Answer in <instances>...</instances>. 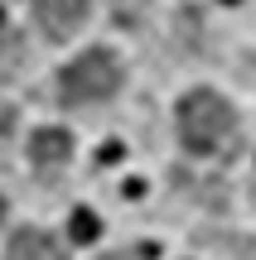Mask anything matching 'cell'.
<instances>
[{
  "instance_id": "obj_1",
  "label": "cell",
  "mask_w": 256,
  "mask_h": 260,
  "mask_svg": "<svg viewBox=\"0 0 256 260\" xmlns=\"http://www.w3.org/2000/svg\"><path fill=\"white\" fill-rule=\"evenodd\" d=\"M237 130V111L218 92H189L179 102V140L193 154H218L222 140Z\"/></svg>"
},
{
  "instance_id": "obj_2",
  "label": "cell",
  "mask_w": 256,
  "mask_h": 260,
  "mask_svg": "<svg viewBox=\"0 0 256 260\" xmlns=\"http://www.w3.org/2000/svg\"><path fill=\"white\" fill-rule=\"evenodd\" d=\"M121 87V63L106 48H87L82 58L63 68V102L68 106H87V102H106Z\"/></svg>"
},
{
  "instance_id": "obj_3",
  "label": "cell",
  "mask_w": 256,
  "mask_h": 260,
  "mask_svg": "<svg viewBox=\"0 0 256 260\" xmlns=\"http://www.w3.org/2000/svg\"><path fill=\"white\" fill-rule=\"evenodd\" d=\"M29 5H34V19H39L53 39H68V34L87 19L92 0H29Z\"/></svg>"
},
{
  "instance_id": "obj_4",
  "label": "cell",
  "mask_w": 256,
  "mask_h": 260,
  "mask_svg": "<svg viewBox=\"0 0 256 260\" xmlns=\"http://www.w3.org/2000/svg\"><path fill=\"white\" fill-rule=\"evenodd\" d=\"M29 159H34V169H63L68 159H73V135L68 130H58V125H44V130H34V140H29Z\"/></svg>"
},
{
  "instance_id": "obj_5",
  "label": "cell",
  "mask_w": 256,
  "mask_h": 260,
  "mask_svg": "<svg viewBox=\"0 0 256 260\" xmlns=\"http://www.w3.org/2000/svg\"><path fill=\"white\" fill-rule=\"evenodd\" d=\"M5 260H63V255H58V246H53L48 232H15Z\"/></svg>"
},
{
  "instance_id": "obj_6",
  "label": "cell",
  "mask_w": 256,
  "mask_h": 260,
  "mask_svg": "<svg viewBox=\"0 0 256 260\" xmlns=\"http://www.w3.org/2000/svg\"><path fill=\"white\" fill-rule=\"evenodd\" d=\"M97 232H102V222H97V212H87V207H77L73 212V241H97Z\"/></svg>"
},
{
  "instance_id": "obj_7",
  "label": "cell",
  "mask_w": 256,
  "mask_h": 260,
  "mask_svg": "<svg viewBox=\"0 0 256 260\" xmlns=\"http://www.w3.org/2000/svg\"><path fill=\"white\" fill-rule=\"evenodd\" d=\"M19 58H24V44H19V39H10V44L0 48V77L19 73Z\"/></svg>"
},
{
  "instance_id": "obj_8",
  "label": "cell",
  "mask_w": 256,
  "mask_h": 260,
  "mask_svg": "<svg viewBox=\"0 0 256 260\" xmlns=\"http://www.w3.org/2000/svg\"><path fill=\"white\" fill-rule=\"evenodd\" d=\"M155 251H150V246H140V251H131V255H106V260H150Z\"/></svg>"
},
{
  "instance_id": "obj_9",
  "label": "cell",
  "mask_w": 256,
  "mask_h": 260,
  "mask_svg": "<svg viewBox=\"0 0 256 260\" xmlns=\"http://www.w3.org/2000/svg\"><path fill=\"white\" fill-rule=\"evenodd\" d=\"M145 5V0H116V10H121V15H126V10H131V15H135V10H140Z\"/></svg>"
},
{
  "instance_id": "obj_10",
  "label": "cell",
  "mask_w": 256,
  "mask_h": 260,
  "mask_svg": "<svg viewBox=\"0 0 256 260\" xmlns=\"http://www.w3.org/2000/svg\"><path fill=\"white\" fill-rule=\"evenodd\" d=\"M0 222H5V203H0Z\"/></svg>"
}]
</instances>
